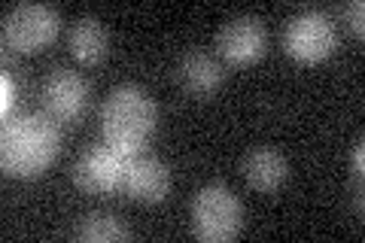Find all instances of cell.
<instances>
[{
  "label": "cell",
  "instance_id": "cell-14",
  "mask_svg": "<svg viewBox=\"0 0 365 243\" xmlns=\"http://www.w3.org/2000/svg\"><path fill=\"white\" fill-rule=\"evenodd\" d=\"M341 16H344V21L356 33L365 31V4H362V0H350V4H344V6H341Z\"/></svg>",
  "mask_w": 365,
  "mask_h": 243
},
{
  "label": "cell",
  "instance_id": "cell-7",
  "mask_svg": "<svg viewBox=\"0 0 365 243\" xmlns=\"http://www.w3.org/2000/svg\"><path fill=\"white\" fill-rule=\"evenodd\" d=\"M125 158L119 149H113L110 143L91 146L83 155L76 158L73 165V182L83 192L91 195H104L122 186V170H125Z\"/></svg>",
  "mask_w": 365,
  "mask_h": 243
},
{
  "label": "cell",
  "instance_id": "cell-1",
  "mask_svg": "<svg viewBox=\"0 0 365 243\" xmlns=\"http://www.w3.org/2000/svg\"><path fill=\"white\" fill-rule=\"evenodd\" d=\"M61 131L52 115L21 113L6 115L0 134V161L9 177H37L58 158Z\"/></svg>",
  "mask_w": 365,
  "mask_h": 243
},
{
  "label": "cell",
  "instance_id": "cell-11",
  "mask_svg": "<svg viewBox=\"0 0 365 243\" xmlns=\"http://www.w3.org/2000/svg\"><path fill=\"white\" fill-rule=\"evenodd\" d=\"M289 177V161L283 158L277 149H253L247 158H244V180L253 186L256 192H274L280 189Z\"/></svg>",
  "mask_w": 365,
  "mask_h": 243
},
{
  "label": "cell",
  "instance_id": "cell-2",
  "mask_svg": "<svg viewBox=\"0 0 365 243\" xmlns=\"http://www.w3.org/2000/svg\"><path fill=\"white\" fill-rule=\"evenodd\" d=\"M158 125V107L153 95L134 83L116 86L101 107V128L104 143L119 149L122 155L143 152L146 140L153 137Z\"/></svg>",
  "mask_w": 365,
  "mask_h": 243
},
{
  "label": "cell",
  "instance_id": "cell-15",
  "mask_svg": "<svg viewBox=\"0 0 365 243\" xmlns=\"http://www.w3.org/2000/svg\"><path fill=\"white\" fill-rule=\"evenodd\" d=\"M0 86H4L0 110H4V115H13V107H16V100H19V83L13 79V73H4V76H0Z\"/></svg>",
  "mask_w": 365,
  "mask_h": 243
},
{
  "label": "cell",
  "instance_id": "cell-13",
  "mask_svg": "<svg viewBox=\"0 0 365 243\" xmlns=\"http://www.w3.org/2000/svg\"><path fill=\"white\" fill-rule=\"evenodd\" d=\"M73 237L86 243H116V240H128L131 231L113 213H88L79 219V225L73 228Z\"/></svg>",
  "mask_w": 365,
  "mask_h": 243
},
{
  "label": "cell",
  "instance_id": "cell-9",
  "mask_svg": "<svg viewBox=\"0 0 365 243\" xmlns=\"http://www.w3.org/2000/svg\"><path fill=\"white\" fill-rule=\"evenodd\" d=\"M268 46V31L256 16H235L220 31V52L232 64H253Z\"/></svg>",
  "mask_w": 365,
  "mask_h": 243
},
{
  "label": "cell",
  "instance_id": "cell-10",
  "mask_svg": "<svg viewBox=\"0 0 365 243\" xmlns=\"http://www.w3.org/2000/svg\"><path fill=\"white\" fill-rule=\"evenodd\" d=\"M222 67L220 61H216L213 55L207 52H189V55H182V61L177 67V79H180V86L189 91V95H195V98H207L213 95L216 88L222 86Z\"/></svg>",
  "mask_w": 365,
  "mask_h": 243
},
{
  "label": "cell",
  "instance_id": "cell-5",
  "mask_svg": "<svg viewBox=\"0 0 365 243\" xmlns=\"http://www.w3.org/2000/svg\"><path fill=\"white\" fill-rule=\"evenodd\" d=\"M61 31L58 9L49 4H19L4 16V40L16 52H37Z\"/></svg>",
  "mask_w": 365,
  "mask_h": 243
},
{
  "label": "cell",
  "instance_id": "cell-4",
  "mask_svg": "<svg viewBox=\"0 0 365 243\" xmlns=\"http://www.w3.org/2000/svg\"><path fill=\"white\" fill-rule=\"evenodd\" d=\"M335 46H338L335 21L323 9H314V6L299 9L283 25V49L295 61H304V64L323 61V58L335 52Z\"/></svg>",
  "mask_w": 365,
  "mask_h": 243
},
{
  "label": "cell",
  "instance_id": "cell-8",
  "mask_svg": "<svg viewBox=\"0 0 365 243\" xmlns=\"http://www.w3.org/2000/svg\"><path fill=\"white\" fill-rule=\"evenodd\" d=\"M134 201L143 204H158L168 198L170 192V167L158 155L150 152H134L125 158L122 170V186Z\"/></svg>",
  "mask_w": 365,
  "mask_h": 243
},
{
  "label": "cell",
  "instance_id": "cell-6",
  "mask_svg": "<svg viewBox=\"0 0 365 243\" xmlns=\"http://www.w3.org/2000/svg\"><path fill=\"white\" fill-rule=\"evenodd\" d=\"M88 95H91V86L86 83V76L71 71V67L52 71L43 79V88H40L46 115H52L55 122H76L88 107Z\"/></svg>",
  "mask_w": 365,
  "mask_h": 243
},
{
  "label": "cell",
  "instance_id": "cell-16",
  "mask_svg": "<svg viewBox=\"0 0 365 243\" xmlns=\"http://www.w3.org/2000/svg\"><path fill=\"white\" fill-rule=\"evenodd\" d=\"M350 170H353V177H362L365 173V143H362V137L350 149Z\"/></svg>",
  "mask_w": 365,
  "mask_h": 243
},
{
  "label": "cell",
  "instance_id": "cell-3",
  "mask_svg": "<svg viewBox=\"0 0 365 243\" xmlns=\"http://www.w3.org/2000/svg\"><path fill=\"white\" fill-rule=\"evenodd\" d=\"M189 219L195 237L207 243L232 240L244 222V204L237 201V195L222 186V182H207L192 195L189 204Z\"/></svg>",
  "mask_w": 365,
  "mask_h": 243
},
{
  "label": "cell",
  "instance_id": "cell-12",
  "mask_svg": "<svg viewBox=\"0 0 365 243\" xmlns=\"http://www.w3.org/2000/svg\"><path fill=\"white\" fill-rule=\"evenodd\" d=\"M67 46L83 64H98L110 52V33L98 16H79L67 31Z\"/></svg>",
  "mask_w": 365,
  "mask_h": 243
}]
</instances>
